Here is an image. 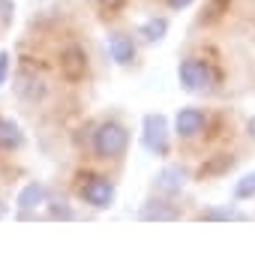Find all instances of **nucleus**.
Returning a JSON list of instances; mask_svg holds the SVG:
<instances>
[{
  "label": "nucleus",
  "mask_w": 255,
  "mask_h": 255,
  "mask_svg": "<svg viewBox=\"0 0 255 255\" xmlns=\"http://www.w3.org/2000/svg\"><path fill=\"white\" fill-rule=\"evenodd\" d=\"M9 78V51H0V87Z\"/></svg>",
  "instance_id": "obj_16"
},
{
  "label": "nucleus",
  "mask_w": 255,
  "mask_h": 255,
  "mask_svg": "<svg viewBox=\"0 0 255 255\" xmlns=\"http://www.w3.org/2000/svg\"><path fill=\"white\" fill-rule=\"evenodd\" d=\"M15 93H18L21 99H39V96H45V81L24 69V72H18V78H15Z\"/></svg>",
  "instance_id": "obj_9"
},
{
  "label": "nucleus",
  "mask_w": 255,
  "mask_h": 255,
  "mask_svg": "<svg viewBox=\"0 0 255 255\" xmlns=\"http://www.w3.org/2000/svg\"><path fill=\"white\" fill-rule=\"evenodd\" d=\"M204 126H207V117H204V111H201V108H195V105L180 108V111H177V117H174V132H177L183 141L198 138V135L204 132Z\"/></svg>",
  "instance_id": "obj_5"
},
{
  "label": "nucleus",
  "mask_w": 255,
  "mask_h": 255,
  "mask_svg": "<svg viewBox=\"0 0 255 255\" xmlns=\"http://www.w3.org/2000/svg\"><path fill=\"white\" fill-rule=\"evenodd\" d=\"M78 195L84 198V204L96 207V210H105L114 204V183L105 180V177H87L78 189Z\"/></svg>",
  "instance_id": "obj_4"
},
{
  "label": "nucleus",
  "mask_w": 255,
  "mask_h": 255,
  "mask_svg": "<svg viewBox=\"0 0 255 255\" xmlns=\"http://www.w3.org/2000/svg\"><path fill=\"white\" fill-rule=\"evenodd\" d=\"M246 126H249V135H252V141H255V117H249V123H246Z\"/></svg>",
  "instance_id": "obj_19"
},
{
  "label": "nucleus",
  "mask_w": 255,
  "mask_h": 255,
  "mask_svg": "<svg viewBox=\"0 0 255 255\" xmlns=\"http://www.w3.org/2000/svg\"><path fill=\"white\" fill-rule=\"evenodd\" d=\"M198 219H243V213L237 207H210V210L198 213Z\"/></svg>",
  "instance_id": "obj_13"
},
{
  "label": "nucleus",
  "mask_w": 255,
  "mask_h": 255,
  "mask_svg": "<svg viewBox=\"0 0 255 255\" xmlns=\"http://www.w3.org/2000/svg\"><path fill=\"white\" fill-rule=\"evenodd\" d=\"M24 144L21 126L9 117H0V150H18Z\"/></svg>",
  "instance_id": "obj_8"
},
{
  "label": "nucleus",
  "mask_w": 255,
  "mask_h": 255,
  "mask_svg": "<svg viewBox=\"0 0 255 255\" xmlns=\"http://www.w3.org/2000/svg\"><path fill=\"white\" fill-rule=\"evenodd\" d=\"M141 219H159V222H168V219H177L180 213H177V207H171L168 201H147L144 207H141V213H138Z\"/></svg>",
  "instance_id": "obj_11"
},
{
  "label": "nucleus",
  "mask_w": 255,
  "mask_h": 255,
  "mask_svg": "<svg viewBox=\"0 0 255 255\" xmlns=\"http://www.w3.org/2000/svg\"><path fill=\"white\" fill-rule=\"evenodd\" d=\"M168 6L171 9H186V6H192V0H168Z\"/></svg>",
  "instance_id": "obj_18"
},
{
  "label": "nucleus",
  "mask_w": 255,
  "mask_h": 255,
  "mask_svg": "<svg viewBox=\"0 0 255 255\" xmlns=\"http://www.w3.org/2000/svg\"><path fill=\"white\" fill-rule=\"evenodd\" d=\"M12 15H15V6L9 0H0V18H3V24H12Z\"/></svg>",
  "instance_id": "obj_17"
},
{
  "label": "nucleus",
  "mask_w": 255,
  "mask_h": 255,
  "mask_svg": "<svg viewBox=\"0 0 255 255\" xmlns=\"http://www.w3.org/2000/svg\"><path fill=\"white\" fill-rule=\"evenodd\" d=\"M183 183H186V171L180 165H165L153 180L156 192H162V195H177L183 189Z\"/></svg>",
  "instance_id": "obj_7"
},
{
  "label": "nucleus",
  "mask_w": 255,
  "mask_h": 255,
  "mask_svg": "<svg viewBox=\"0 0 255 255\" xmlns=\"http://www.w3.org/2000/svg\"><path fill=\"white\" fill-rule=\"evenodd\" d=\"M177 78H180V87H183V90L198 93V90L210 87L213 72H210V66H207L201 57H186V60L177 66Z\"/></svg>",
  "instance_id": "obj_2"
},
{
  "label": "nucleus",
  "mask_w": 255,
  "mask_h": 255,
  "mask_svg": "<svg viewBox=\"0 0 255 255\" xmlns=\"http://www.w3.org/2000/svg\"><path fill=\"white\" fill-rule=\"evenodd\" d=\"M51 216H54V219H75V213H72L63 201H60V204H51Z\"/></svg>",
  "instance_id": "obj_15"
},
{
  "label": "nucleus",
  "mask_w": 255,
  "mask_h": 255,
  "mask_svg": "<svg viewBox=\"0 0 255 255\" xmlns=\"http://www.w3.org/2000/svg\"><path fill=\"white\" fill-rule=\"evenodd\" d=\"M108 54L117 66H129L135 60V39L129 33H111L108 36Z\"/></svg>",
  "instance_id": "obj_6"
},
{
  "label": "nucleus",
  "mask_w": 255,
  "mask_h": 255,
  "mask_svg": "<svg viewBox=\"0 0 255 255\" xmlns=\"http://www.w3.org/2000/svg\"><path fill=\"white\" fill-rule=\"evenodd\" d=\"M234 195H237V198H249V195H255V171L237 180V186H234Z\"/></svg>",
  "instance_id": "obj_14"
},
{
  "label": "nucleus",
  "mask_w": 255,
  "mask_h": 255,
  "mask_svg": "<svg viewBox=\"0 0 255 255\" xmlns=\"http://www.w3.org/2000/svg\"><path fill=\"white\" fill-rule=\"evenodd\" d=\"M165 33H168V21H165V18H150V21L141 24V36H144L147 42H159Z\"/></svg>",
  "instance_id": "obj_12"
},
{
  "label": "nucleus",
  "mask_w": 255,
  "mask_h": 255,
  "mask_svg": "<svg viewBox=\"0 0 255 255\" xmlns=\"http://www.w3.org/2000/svg\"><path fill=\"white\" fill-rule=\"evenodd\" d=\"M129 147V129L117 120H105L93 132V153L99 159H120Z\"/></svg>",
  "instance_id": "obj_1"
},
{
  "label": "nucleus",
  "mask_w": 255,
  "mask_h": 255,
  "mask_svg": "<svg viewBox=\"0 0 255 255\" xmlns=\"http://www.w3.org/2000/svg\"><path fill=\"white\" fill-rule=\"evenodd\" d=\"M15 204H18V210L21 213H30V210H36L39 204H45V186L42 183H27L21 192H18V198H15Z\"/></svg>",
  "instance_id": "obj_10"
},
{
  "label": "nucleus",
  "mask_w": 255,
  "mask_h": 255,
  "mask_svg": "<svg viewBox=\"0 0 255 255\" xmlns=\"http://www.w3.org/2000/svg\"><path fill=\"white\" fill-rule=\"evenodd\" d=\"M141 144H144L153 156H165V153H168V120H165L162 114H147V117H144Z\"/></svg>",
  "instance_id": "obj_3"
}]
</instances>
